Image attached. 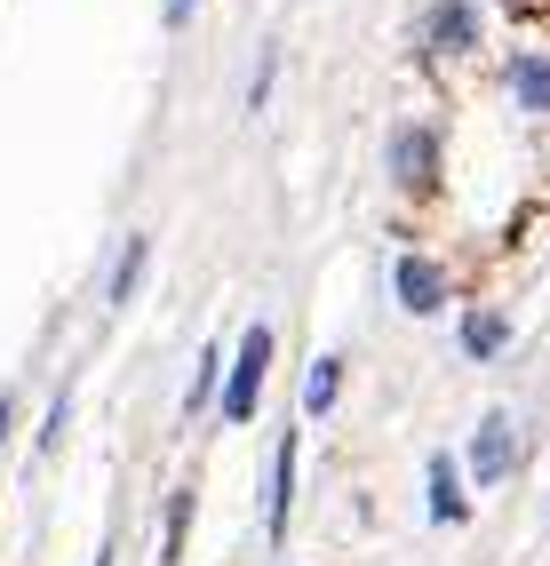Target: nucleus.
<instances>
[{
	"instance_id": "7",
	"label": "nucleus",
	"mask_w": 550,
	"mask_h": 566,
	"mask_svg": "<svg viewBox=\"0 0 550 566\" xmlns=\"http://www.w3.org/2000/svg\"><path fill=\"white\" fill-rule=\"evenodd\" d=\"M470 503H463V471H455V455H431V518L438 526H455Z\"/></svg>"
},
{
	"instance_id": "10",
	"label": "nucleus",
	"mask_w": 550,
	"mask_h": 566,
	"mask_svg": "<svg viewBox=\"0 0 550 566\" xmlns=\"http://www.w3.org/2000/svg\"><path fill=\"white\" fill-rule=\"evenodd\" d=\"M183 518H192V486H176V495H168V518H160V566L183 558Z\"/></svg>"
},
{
	"instance_id": "17",
	"label": "nucleus",
	"mask_w": 550,
	"mask_h": 566,
	"mask_svg": "<svg viewBox=\"0 0 550 566\" xmlns=\"http://www.w3.org/2000/svg\"><path fill=\"white\" fill-rule=\"evenodd\" d=\"M88 566H113V543H104V551H96V558H88Z\"/></svg>"
},
{
	"instance_id": "8",
	"label": "nucleus",
	"mask_w": 550,
	"mask_h": 566,
	"mask_svg": "<svg viewBox=\"0 0 550 566\" xmlns=\"http://www.w3.org/2000/svg\"><path fill=\"white\" fill-rule=\"evenodd\" d=\"M510 96L527 112H550V56H510Z\"/></svg>"
},
{
	"instance_id": "11",
	"label": "nucleus",
	"mask_w": 550,
	"mask_h": 566,
	"mask_svg": "<svg viewBox=\"0 0 550 566\" xmlns=\"http://www.w3.org/2000/svg\"><path fill=\"white\" fill-rule=\"evenodd\" d=\"M336 391H343V367H336V359H311V375H304V407L327 415V407H336Z\"/></svg>"
},
{
	"instance_id": "9",
	"label": "nucleus",
	"mask_w": 550,
	"mask_h": 566,
	"mask_svg": "<svg viewBox=\"0 0 550 566\" xmlns=\"http://www.w3.org/2000/svg\"><path fill=\"white\" fill-rule=\"evenodd\" d=\"M503 344H510L503 312H470V319H463V352H470V359H495Z\"/></svg>"
},
{
	"instance_id": "15",
	"label": "nucleus",
	"mask_w": 550,
	"mask_h": 566,
	"mask_svg": "<svg viewBox=\"0 0 550 566\" xmlns=\"http://www.w3.org/2000/svg\"><path fill=\"white\" fill-rule=\"evenodd\" d=\"M183 17H192V0H160V24H168V32H176Z\"/></svg>"
},
{
	"instance_id": "1",
	"label": "nucleus",
	"mask_w": 550,
	"mask_h": 566,
	"mask_svg": "<svg viewBox=\"0 0 550 566\" xmlns=\"http://www.w3.org/2000/svg\"><path fill=\"white\" fill-rule=\"evenodd\" d=\"M264 359H272V335L247 327L240 352H232V391H224V423H247L255 415V391H264Z\"/></svg>"
},
{
	"instance_id": "13",
	"label": "nucleus",
	"mask_w": 550,
	"mask_h": 566,
	"mask_svg": "<svg viewBox=\"0 0 550 566\" xmlns=\"http://www.w3.org/2000/svg\"><path fill=\"white\" fill-rule=\"evenodd\" d=\"M136 280H144V240L128 232V248H120V263H113V304H128Z\"/></svg>"
},
{
	"instance_id": "6",
	"label": "nucleus",
	"mask_w": 550,
	"mask_h": 566,
	"mask_svg": "<svg viewBox=\"0 0 550 566\" xmlns=\"http://www.w3.org/2000/svg\"><path fill=\"white\" fill-rule=\"evenodd\" d=\"M399 304H408V312H438V304H447V280H438L423 255H408V263H399Z\"/></svg>"
},
{
	"instance_id": "12",
	"label": "nucleus",
	"mask_w": 550,
	"mask_h": 566,
	"mask_svg": "<svg viewBox=\"0 0 550 566\" xmlns=\"http://www.w3.org/2000/svg\"><path fill=\"white\" fill-rule=\"evenodd\" d=\"M232 359L224 352H200V367H192V391H183V415H200L208 407V391H215V375H224Z\"/></svg>"
},
{
	"instance_id": "16",
	"label": "nucleus",
	"mask_w": 550,
	"mask_h": 566,
	"mask_svg": "<svg viewBox=\"0 0 550 566\" xmlns=\"http://www.w3.org/2000/svg\"><path fill=\"white\" fill-rule=\"evenodd\" d=\"M9 423H17V407H9V391H0V447H9Z\"/></svg>"
},
{
	"instance_id": "4",
	"label": "nucleus",
	"mask_w": 550,
	"mask_h": 566,
	"mask_svg": "<svg viewBox=\"0 0 550 566\" xmlns=\"http://www.w3.org/2000/svg\"><path fill=\"white\" fill-rule=\"evenodd\" d=\"M431 160H438V136H431V128H399V136H391V168H399L408 192H423V184H431Z\"/></svg>"
},
{
	"instance_id": "3",
	"label": "nucleus",
	"mask_w": 550,
	"mask_h": 566,
	"mask_svg": "<svg viewBox=\"0 0 550 566\" xmlns=\"http://www.w3.org/2000/svg\"><path fill=\"white\" fill-rule=\"evenodd\" d=\"M470 463H479L487 486H495L510 463H519V431H510V415H487V423H479V447H470Z\"/></svg>"
},
{
	"instance_id": "2",
	"label": "nucleus",
	"mask_w": 550,
	"mask_h": 566,
	"mask_svg": "<svg viewBox=\"0 0 550 566\" xmlns=\"http://www.w3.org/2000/svg\"><path fill=\"white\" fill-rule=\"evenodd\" d=\"M287 503H296V431H279V455H272V495H264V526H272V543L287 535Z\"/></svg>"
},
{
	"instance_id": "14",
	"label": "nucleus",
	"mask_w": 550,
	"mask_h": 566,
	"mask_svg": "<svg viewBox=\"0 0 550 566\" xmlns=\"http://www.w3.org/2000/svg\"><path fill=\"white\" fill-rule=\"evenodd\" d=\"M64 415H72V391H56V407H49V423H41V447H56V439H64Z\"/></svg>"
},
{
	"instance_id": "5",
	"label": "nucleus",
	"mask_w": 550,
	"mask_h": 566,
	"mask_svg": "<svg viewBox=\"0 0 550 566\" xmlns=\"http://www.w3.org/2000/svg\"><path fill=\"white\" fill-rule=\"evenodd\" d=\"M470 32H479V17H470L463 0H447V9L423 17V49H438V56H447V49H470Z\"/></svg>"
}]
</instances>
